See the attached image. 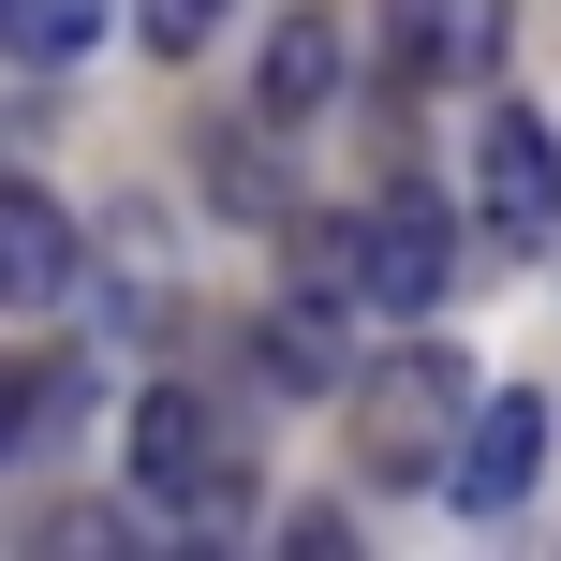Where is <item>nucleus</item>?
I'll list each match as a JSON object with an SVG mask.
<instances>
[{
    "instance_id": "obj_1",
    "label": "nucleus",
    "mask_w": 561,
    "mask_h": 561,
    "mask_svg": "<svg viewBox=\"0 0 561 561\" xmlns=\"http://www.w3.org/2000/svg\"><path fill=\"white\" fill-rule=\"evenodd\" d=\"M488 399H473V369L458 355H385V369H355V473L369 488H444V458H458V428H473Z\"/></svg>"
},
{
    "instance_id": "obj_2",
    "label": "nucleus",
    "mask_w": 561,
    "mask_h": 561,
    "mask_svg": "<svg viewBox=\"0 0 561 561\" xmlns=\"http://www.w3.org/2000/svg\"><path fill=\"white\" fill-rule=\"evenodd\" d=\"M325 280H340L355 310H399V325H414V310L458 280V222H444L428 193H369L355 222L325 237Z\"/></svg>"
},
{
    "instance_id": "obj_3",
    "label": "nucleus",
    "mask_w": 561,
    "mask_h": 561,
    "mask_svg": "<svg viewBox=\"0 0 561 561\" xmlns=\"http://www.w3.org/2000/svg\"><path fill=\"white\" fill-rule=\"evenodd\" d=\"M473 222L503 237V252H547L561 237V148L533 104H488L473 118Z\"/></svg>"
},
{
    "instance_id": "obj_4",
    "label": "nucleus",
    "mask_w": 561,
    "mask_h": 561,
    "mask_svg": "<svg viewBox=\"0 0 561 561\" xmlns=\"http://www.w3.org/2000/svg\"><path fill=\"white\" fill-rule=\"evenodd\" d=\"M134 488H148V503H207V517L237 503V458H222V414H207L193 385H148V399H134Z\"/></svg>"
},
{
    "instance_id": "obj_5",
    "label": "nucleus",
    "mask_w": 561,
    "mask_h": 561,
    "mask_svg": "<svg viewBox=\"0 0 561 561\" xmlns=\"http://www.w3.org/2000/svg\"><path fill=\"white\" fill-rule=\"evenodd\" d=\"M503 30H517V0H385L399 89H473L488 59H503Z\"/></svg>"
},
{
    "instance_id": "obj_6",
    "label": "nucleus",
    "mask_w": 561,
    "mask_h": 561,
    "mask_svg": "<svg viewBox=\"0 0 561 561\" xmlns=\"http://www.w3.org/2000/svg\"><path fill=\"white\" fill-rule=\"evenodd\" d=\"M533 458H547V414H533V399H488V414L458 428V458H444V503L458 517H503L517 488H533Z\"/></svg>"
},
{
    "instance_id": "obj_7",
    "label": "nucleus",
    "mask_w": 561,
    "mask_h": 561,
    "mask_svg": "<svg viewBox=\"0 0 561 561\" xmlns=\"http://www.w3.org/2000/svg\"><path fill=\"white\" fill-rule=\"evenodd\" d=\"M252 104H266V134H310V118L340 104V15H280V30H266Z\"/></svg>"
},
{
    "instance_id": "obj_8",
    "label": "nucleus",
    "mask_w": 561,
    "mask_h": 561,
    "mask_svg": "<svg viewBox=\"0 0 561 561\" xmlns=\"http://www.w3.org/2000/svg\"><path fill=\"white\" fill-rule=\"evenodd\" d=\"M59 280H75V237H59V193H0V296L15 310H59Z\"/></svg>"
},
{
    "instance_id": "obj_9",
    "label": "nucleus",
    "mask_w": 561,
    "mask_h": 561,
    "mask_svg": "<svg viewBox=\"0 0 561 561\" xmlns=\"http://www.w3.org/2000/svg\"><path fill=\"white\" fill-rule=\"evenodd\" d=\"M0 15H15V45H30V59H75L89 30H104V0H0Z\"/></svg>"
},
{
    "instance_id": "obj_10",
    "label": "nucleus",
    "mask_w": 561,
    "mask_h": 561,
    "mask_svg": "<svg viewBox=\"0 0 561 561\" xmlns=\"http://www.w3.org/2000/svg\"><path fill=\"white\" fill-rule=\"evenodd\" d=\"M134 30H148V45H163V59H193L207 30H222V0H134Z\"/></svg>"
}]
</instances>
